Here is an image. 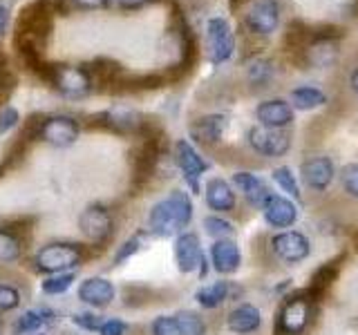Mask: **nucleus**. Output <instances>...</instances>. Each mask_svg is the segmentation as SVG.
<instances>
[{
  "instance_id": "f3484780",
  "label": "nucleus",
  "mask_w": 358,
  "mask_h": 335,
  "mask_svg": "<svg viewBox=\"0 0 358 335\" xmlns=\"http://www.w3.org/2000/svg\"><path fill=\"white\" fill-rule=\"evenodd\" d=\"M227 126H229V119L224 114H208V117H201L190 123L188 130H190V137H193L197 143L213 145L224 137Z\"/></svg>"
},
{
  "instance_id": "a211bd4d",
  "label": "nucleus",
  "mask_w": 358,
  "mask_h": 335,
  "mask_svg": "<svg viewBox=\"0 0 358 335\" xmlns=\"http://www.w3.org/2000/svg\"><path fill=\"white\" fill-rule=\"evenodd\" d=\"M227 327H229V331L238 333V335L255 333L262 327V313L255 304H240L229 313Z\"/></svg>"
},
{
  "instance_id": "c756f323",
  "label": "nucleus",
  "mask_w": 358,
  "mask_h": 335,
  "mask_svg": "<svg viewBox=\"0 0 358 335\" xmlns=\"http://www.w3.org/2000/svg\"><path fill=\"white\" fill-rule=\"evenodd\" d=\"M72 282H74V273H59V275H50L41 288L45 295H61L72 286Z\"/></svg>"
},
{
  "instance_id": "e433bc0d",
  "label": "nucleus",
  "mask_w": 358,
  "mask_h": 335,
  "mask_svg": "<svg viewBox=\"0 0 358 335\" xmlns=\"http://www.w3.org/2000/svg\"><path fill=\"white\" fill-rule=\"evenodd\" d=\"M18 110L16 107H5L0 112V134H7L18 126Z\"/></svg>"
},
{
  "instance_id": "6e6552de",
  "label": "nucleus",
  "mask_w": 358,
  "mask_h": 335,
  "mask_svg": "<svg viewBox=\"0 0 358 335\" xmlns=\"http://www.w3.org/2000/svg\"><path fill=\"white\" fill-rule=\"evenodd\" d=\"M78 228H81L83 237L87 241L101 244L112 234L115 221H112V215L108 212V208H103L101 204H92L81 212V217H78Z\"/></svg>"
},
{
  "instance_id": "9b49d317",
  "label": "nucleus",
  "mask_w": 358,
  "mask_h": 335,
  "mask_svg": "<svg viewBox=\"0 0 358 335\" xmlns=\"http://www.w3.org/2000/svg\"><path fill=\"white\" fill-rule=\"evenodd\" d=\"M175 260L182 273H193L201 266V275L206 273V260L201 253L199 237L195 232H182L175 241Z\"/></svg>"
},
{
  "instance_id": "473e14b6",
  "label": "nucleus",
  "mask_w": 358,
  "mask_h": 335,
  "mask_svg": "<svg viewBox=\"0 0 358 335\" xmlns=\"http://www.w3.org/2000/svg\"><path fill=\"white\" fill-rule=\"evenodd\" d=\"M152 335H182V329L175 320V315H159L150 324Z\"/></svg>"
},
{
  "instance_id": "b1692460",
  "label": "nucleus",
  "mask_w": 358,
  "mask_h": 335,
  "mask_svg": "<svg viewBox=\"0 0 358 335\" xmlns=\"http://www.w3.org/2000/svg\"><path fill=\"white\" fill-rule=\"evenodd\" d=\"M168 206H171L175 219L179 221V226H182V230L190 223V219H193V204H190V197L184 193V190H173L171 195L166 197Z\"/></svg>"
},
{
  "instance_id": "1a4fd4ad",
  "label": "nucleus",
  "mask_w": 358,
  "mask_h": 335,
  "mask_svg": "<svg viewBox=\"0 0 358 335\" xmlns=\"http://www.w3.org/2000/svg\"><path fill=\"white\" fill-rule=\"evenodd\" d=\"M300 177L305 186L313 193H324V190H329V186L334 184L336 179V165L329 156H309V159L302 161L300 165Z\"/></svg>"
},
{
  "instance_id": "393cba45",
  "label": "nucleus",
  "mask_w": 358,
  "mask_h": 335,
  "mask_svg": "<svg viewBox=\"0 0 358 335\" xmlns=\"http://www.w3.org/2000/svg\"><path fill=\"white\" fill-rule=\"evenodd\" d=\"M175 320L182 329V335H206V322L193 311H179L175 313Z\"/></svg>"
},
{
  "instance_id": "f704fd0d",
  "label": "nucleus",
  "mask_w": 358,
  "mask_h": 335,
  "mask_svg": "<svg viewBox=\"0 0 358 335\" xmlns=\"http://www.w3.org/2000/svg\"><path fill=\"white\" fill-rule=\"evenodd\" d=\"M141 239H143V232H139V234H134V237H130L126 244L121 246V248L117 251V255H115V264H121V262H126L128 257H132L134 253H137L139 248H141Z\"/></svg>"
},
{
  "instance_id": "f03ea898",
  "label": "nucleus",
  "mask_w": 358,
  "mask_h": 335,
  "mask_svg": "<svg viewBox=\"0 0 358 335\" xmlns=\"http://www.w3.org/2000/svg\"><path fill=\"white\" fill-rule=\"evenodd\" d=\"M83 260V248L76 244H48L36 253L34 264L41 273L48 275H59V273H70Z\"/></svg>"
},
{
  "instance_id": "0eeeda50",
  "label": "nucleus",
  "mask_w": 358,
  "mask_h": 335,
  "mask_svg": "<svg viewBox=\"0 0 358 335\" xmlns=\"http://www.w3.org/2000/svg\"><path fill=\"white\" fill-rule=\"evenodd\" d=\"M78 123L72 117H63V114H56L50 117L41 123V130H38V137L54 145V148H70V145L78 139Z\"/></svg>"
},
{
  "instance_id": "7ed1b4c3",
  "label": "nucleus",
  "mask_w": 358,
  "mask_h": 335,
  "mask_svg": "<svg viewBox=\"0 0 358 335\" xmlns=\"http://www.w3.org/2000/svg\"><path fill=\"white\" fill-rule=\"evenodd\" d=\"M48 76L54 87L70 98H81L92 89V74L78 65H54Z\"/></svg>"
},
{
  "instance_id": "aec40b11",
  "label": "nucleus",
  "mask_w": 358,
  "mask_h": 335,
  "mask_svg": "<svg viewBox=\"0 0 358 335\" xmlns=\"http://www.w3.org/2000/svg\"><path fill=\"white\" fill-rule=\"evenodd\" d=\"M148 228H150V232L157 234V237H171V234H175V232H182V226H179V221L175 219L173 210H171V206H168L166 199L150 208Z\"/></svg>"
},
{
  "instance_id": "2f4dec72",
  "label": "nucleus",
  "mask_w": 358,
  "mask_h": 335,
  "mask_svg": "<svg viewBox=\"0 0 358 335\" xmlns=\"http://www.w3.org/2000/svg\"><path fill=\"white\" fill-rule=\"evenodd\" d=\"M204 228H206V232L210 234V237H215V239H231V234L235 232L231 221L215 217V215H210V217L204 219Z\"/></svg>"
},
{
  "instance_id": "5701e85b",
  "label": "nucleus",
  "mask_w": 358,
  "mask_h": 335,
  "mask_svg": "<svg viewBox=\"0 0 358 335\" xmlns=\"http://www.w3.org/2000/svg\"><path fill=\"white\" fill-rule=\"evenodd\" d=\"M327 103V96H324L318 87H311V85H300L291 92V107H298V110H316L320 105Z\"/></svg>"
},
{
  "instance_id": "f257e3e1",
  "label": "nucleus",
  "mask_w": 358,
  "mask_h": 335,
  "mask_svg": "<svg viewBox=\"0 0 358 335\" xmlns=\"http://www.w3.org/2000/svg\"><path fill=\"white\" fill-rule=\"evenodd\" d=\"M316 318L313 299L305 293L285 299L278 313V333L280 335H305Z\"/></svg>"
},
{
  "instance_id": "c85d7f7f",
  "label": "nucleus",
  "mask_w": 358,
  "mask_h": 335,
  "mask_svg": "<svg viewBox=\"0 0 358 335\" xmlns=\"http://www.w3.org/2000/svg\"><path fill=\"white\" fill-rule=\"evenodd\" d=\"M338 177L343 193L352 199H358V163H345Z\"/></svg>"
},
{
  "instance_id": "412c9836",
  "label": "nucleus",
  "mask_w": 358,
  "mask_h": 335,
  "mask_svg": "<svg viewBox=\"0 0 358 335\" xmlns=\"http://www.w3.org/2000/svg\"><path fill=\"white\" fill-rule=\"evenodd\" d=\"M204 195H206V206L215 212H233L235 204H238L233 188L224 179H210L206 184Z\"/></svg>"
},
{
  "instance_id": "cd10ccee",
  "label": "nucleus",
  "mask_w": 358,
  "mask_h": 335,
  "mask_svg": "<svg viewBox=\"0 0 358 335\" xmlns=\"http://www.w3.org/2000/svg\"><path fill=\"white\" fill-rule=\"evenodd\" d=\"M45 324L43 311H27L16 320L14 324V333L16 335H27V333H36Z\"/></svg>"
},
{
  "instance_id": "6ab92c4d",
  "label": "nucleus",
  "mask_w": 358,
  "mask_h": 335,
  "mask_svg": "<svg viewBox=\"0 0 358 335\" xmlns=\"http://www.w3.org/2000/svg\"><path fill=\"white\" fill-rule=\"evenodd\" d=\"M233 184L240 188V193L246 197V201H249V204L255 206V208H262L264 201L273 195L262 179L257 174H253V172H235L233 174Z\"/></svg>"
},
{
  "instance_id": "4c0bfd02",
  "label": "nucleus",
  "mask_w": 358,
  "mask_h": 335,
  "mask_svg": "<svg viewBox=\"0 0 358 335\" xmlns=\"http://www.w3.org/2000/svg\"><path fill=\"white\" fill-rule=\"evenodd\" d=\"M128 327L126 322L121 320H103V324H101V329L96 331L99 335H126Z\"/></svg>"
},
{
  "instance_id": "c9c22d12",
  "label": "nucleus",
  "mask_w": 358,
  "mask_h": 335,
  "mask_svg": "<svg viewBox=\"0 0 358 335\" xmlns=\"http://www.w3.org/2000/svg\"><path fill=\"white\" fill-rule=\"evenodd\" d=\"M72 320L76 327H81L83 331H99L101 324H103V320L94 315V313H76V315H72Z\"/></svg>"
},
{
  "instance_id": "a19ab883",
  "label": "nucleus",
  "mask_w": 358,
  "mask_h": 335,
  "mask_svg": "<svg viewBox=\"0 0 358 335\" xmlns=\"http://www.w3.org/2000/svg\"><path fill=\"white\" fill-rule=\"evenodd\" d=\"M347 83H350V89H352V92L358 96V65H356V67H352L350 76H347Z\"/></svg>"
},
{
  "instance_id": "2eb2a0df",
  "label": "nucleus",
  "mask_w": 358,
  "mask_h": 335,
  "mask_svg": "<svg viewBox=\"0 0 358 335\" xmlns=\"http://www.w3.org/2000/svg\"><path fill=\"white\" fill-rule=\"evenodd\" d=\"M78 299L92 308H106L115 299V286L106 277H87L78 286Z\"/></svg>"
},
{
  "instance_id": "7c9ffc66",
  "label": "nucleus",
  "mask_w": 358,
  "mask_h": 335,
  "mask_svg": "<svg viewBox=\"0 0 358 335\" xmlns=\"http://www.w3.org/2000/svg\"><path fill=\"white\" fill-rule=\"evenodd\" d=\"M273 76V65L266 59H255L249 65V81L255 85H266Z\"/></svg>"
},
{
  "instance_id": "4468645a",
  "label": "nucleus",
  "mask_w": 358,
  "mask_h": 335,
  "mask_svg": "<svg viewBox=\"0 0 358 335\" xmlns=\"http://www.w3.org/2000/svg\"><path fill=\"white\" fill-rule=\"evenodd\" d=\"M262 215L268 226L273 228H291L298 221V208L291 199L271 195L262 206Z\"/></svg>"
},
{
  "instance_id": "79ce46f5",
  "label": "nucleus",
  "mask_w": 358,
  "mask_h": 335,
  "mask_svg": "<svg viewBox=\"0 0 358 335\" xmlns=\"http://www.w3.org/2000/svg\"><path fill=\"white\" fill-rule=\"evenodd\" d=\"M7 22H9V14H7V9L0 5V34L7 29Z\"/></svg>"
},
{
  "instance_id": "a878e982",
  "label": "nucleus",
  "mask_w": 358,
  "mask_h": 335,
  "mask_svg": "<svg viewBox=\"0 0 358 335\" xmlns=\"http://www.w3.org/2000/svg\"><path fill=\"white\" fill-rule=\"evenodd\" d=\"M20 253H22V246L16 234L9 230H0V262L3 264L16 262Z\"/></svg>"
},
{
  "instance_id": "37998d69",
  "label": "nucleus",
  "mask_w": 358,
  "mask_h": 335,
  "mask_svg": "<svg viewBox=\"0 0 358 335\" xmlns=\"http://www.w3.org/2000/svg\"><path fill=\"white\" fill-rule=\"evenodd\" d=\"M3 331H5V322H3V318H0V335H3Z\"/></svg>"
},
{
  "instance_id": "423d86ee",
  "label": "nucleus",
  "mask_w": 358,
  "mask_h": 335,
  "mask_svg": "<svg viewBox=\"0 0 358 335\" xmlns=\"http://www.w3.org/2000/svg\"><path fill=\"white\" fill-rule=\"evenodd\" d=\"M206 38H208V59L210 63H227L233 50H235V36L231 25L224 18H210L206 25Z\"/></svg>"
},
{
  "instance_id": "dca6fc26",
  "label": "nucleus",
  "mask_w": 358,
  "mask_h": 335,
  "mask_svg": "<svg viewBox=\"0 0 358 335\" xmlns=\"http://www.w3.org/2000/svg\"><path fill=\"white\" fill-rule=\"evenodd\" d=\"M210 264L217 273L231 275L242 264V253L233 239H217L210 246Z\"/></svg>"
},
{
  "instance_id": "bb28decb",
  "label": "nucleus",
  "mask_w": 358,
  "mask_h": 335,
  "mask_svg": "<svg viewBox=\"0 0 358 335\" xmlns=\"http://www.w3.org/2000/svg\"><path fill=\"white\" fill-rule=\"evenodd\" d=\"M273 181L280 186V190H285L289 197H294V199H300L302 197L300 186H298V179H296L294 172H291V168H287V165L275 168V170H273Z\"/></svg>"
},
{
  "instance_id": "ddd939ff",
  "label": "nucleus",
  "mask_w": 358,
  "mask_h": 335,
  "mask_svg": "<svg viewBox=\"0 0 358 335\" xmlns=\"http://www.w3.org/2000/svg\"><path fill=\"white\" fill-rule=\"evenodd\" d=\"M255 119L260 121V126L264 128L285 130L287 126L294 123V107L282 98H268L255 107Z\"/></svg>"
},
{
  "instance_id": "f8f14e48",
  "label": "nucleus",
  "mask_w": 358,
  "mask_h": 335,
  "mask_svg": "<svg viewBox=\"0 0 358 335\" xmlns=\"http://www.w3.org/2000/svg\"><path fill=\"white\" fill-rule=\"evenodd\" d=\"M175 154H177V165L182 168V172L186 174V181H188L190 190H193V193H199V177L208 170V163L201 159L199 152L188 141H177Z\"/></svg>"
},
{
  "instance_id": "39448f33",
  "label": "nucleus",
  "mask_w": 358,
  "mask_h": 335,
  "mask_svg": "<svg viewBox=\"0 0 358 335\" xmlns=\"http://www.w3.org/2000/svg\"><path fill=\"white\" fill-rule=\"evenodd\" d=\"M249 145L262 156L278 159L291 150V134L287 130H273L264 126H253L249 130Z\"/></svg>"
},
{
  "instance_id": "4be33fe9",
  "label": "nucleus",
  "mask_w": 358,
  "mask_h": 335,
  "mask_svg": "<svg viewBox=\"0 0 358 335\" xmlns=\"http://www.w3.org/2000/svg\"><path fill=\"white\" fill-rule=\"evenodd\" d=\"M229 295H231V284L220 279V282L201 286L195 293V299L199 302V306H204V308H217L229 299Z\"/></svg>"
},
{
  "instance_id": "ea45409f",
  "label": "nucleus",
  "mask_w": 358,
  "mask_h": 335,
  "mask_svg": "<svg viewBox=\"0 0 358 335\" xmlns=\"http://www.w3.org/2000/svg\"><path fill=\"white\" fill-rule=\"evenodd\" d=\"M115 3L123 9H137V7H143V5H148L152 3V0H115Z\"/></svg>"
},
{
  "instance_id": "9d476101",
  "label": "nucleus",
  "mask_w": 358,
  "mask_h": 335,
  "mask_svg": "<svg viewBox=\"0 0 358 335\" xmlns=\"http://www.w3.org/2000/svg\"><path fill=\"white\" fill-rule=\"evenodd\" d=\"M246 27L253 34H260V36H268L273 34L280 25V5L278 0H255L251 5L249 14L244 18Z\"/></svg>"
},
{
  "instance_id": "20e7f679",
  "label": "nucleus",
  "mask_w": 358,
  "mask_h": 335,
  "mask_svg": "<svg viewBox=\"0 0 358 335\" xmlns=\"http://www.w3.org/2000/svg\"><path fill=\"white\" fill-rule=\"evenodd\" d=\"M271 251L287 266H298L311 255V239L300 230H282L271 237Z\"/></svg>"
},
{
  "instance_id": "58836bf2",
  "label": "nucleus",
  "mask_w": 358,
  "mask_h": 335,
  "mask_svg": "<svg viewBox=\"0 0 358 335\" xmlns=\"http://www.w3.org/2000/svg\"><path fill=\"white\" fill-rule=\"evenodd\" d=\"M72 3L81 9H99V7H106L110 0H72Z\"/></svg>"
},
{
  "instance_id": "72a5a7b5",
  "label": "nucleus",
  "mask_w": 358,
  "mask_h": 335,
  "mask_svg": "<svg viewBox=\"0 0 358 335\" xmlns=\"http://www.w3.org/2000/svg\"><path fill=\"white\" fill-rule=\"evenodd\" d=\"M20 306V293L16 286L0 284V313L16 311Z\"/></svg>"
}]
</instances>
